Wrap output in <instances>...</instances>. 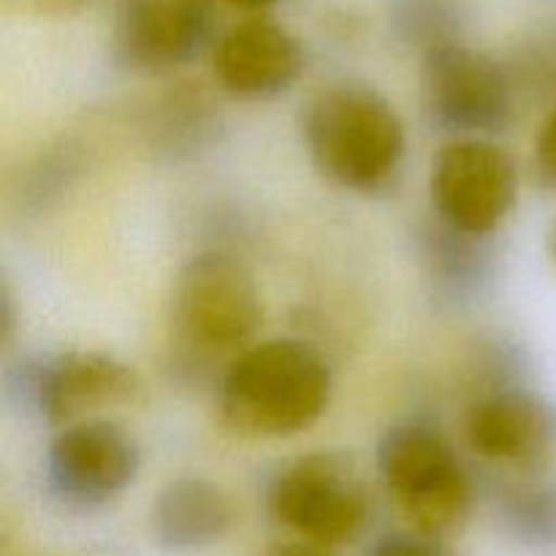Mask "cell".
Returning a JSON list of instances; mask_svg holds the SVG:
<instances>
[{"instance_id": "1", "label": "cell", "mask_w": 556, "mask_h": 556, "mask_svg": "<svg viewBox=\"0 0 556 556\" xmlns=\"http://www.w3.org/2000/svg\"><path fill=\"white\" fill-rule=\"evenodd\" d=\"M334 375L318 348L293 337L255 342L231 358L217 383L223 427L248 440H286L329 410Z\"/></svg>"}, {"instance_id": "2", "label": "cell", "mask_w": 556, "mask_h": 556, "mask_svg": "<svg viewBox=\"0 0 556 556\" xmlns=\"http://www.w3.org/2000/svg\"><path fill=\"white\" fill-rule=\"evenodd\" d=\"M313 166L331 185L375 195L394 188L407 157V128L394 103L362 81L315 92L302 114Z\"/></svg>"}, {"instance_id": "3", "label": "cell", "mask_w": 556, "mask_h": 556, "mask_svg": "<svg viewBox=\"0 0 556 556\" xmlns=\"http://www.w3.org/2000/svg\"><path fill=\"white\" fill-rule=\"evenodd\" d=\"M375 467L410 530L451 541L472 519L478 486L443 429L407 418L380 434Z\"/></svg>"}, {"instance_id": "4", "label": "cell", "mask_w": 556, "mask_h": 556, "mask_svg": "<svg viewBox=\"0 0 556 556\" xmlns=\"http://www.w3.org/2000/svg\"><path fill=\"white\" fill-rule=\"evenodd\" d=\"M266 510L299 543L331 552L364 535L372 503L356 459L342 451H309L277 467L266 483Z\"/></svg>"}, {"instance_id": "5", "label": "cell", "mask_w": 556, "mask_h": 556, "mask_svg": "<svg viewBox=\"0 0 556 556\" xmlns=\"http://www.w3.org/2000/svg\"><path fill=\"white\" fill-rule=\"evenodd\" d=\"M172 324L199 356L242 353L264 324V299L244 261L204 250L179 266L172 288Z\"/></svg>"}, {"instance_id": "6", "label": "cell", "mask_w": 556, "mask_h": 556, "mask_svg": "<svg viewBox=\"0 0 556 556\" xmlns=\"http://www.w3.org/2000/svg\"><path fill=\"white\" fill-rule=\"evenodd\" d=\"M421 103L429 125L448 139H494L514 128L519 85L503 60L454 41L424 54Z\"/></svg>"}, {"instance_id": "7", "label": "cell", "mask_w": 556, "mask_h": 556, "mask_svg": "<svg viewBox=\"0 0 556 556\" xmlns=\"http://www.w3.org/2000/svg\"><path fill=\"white\" fill-rule=\"evenodd\" d=\"M16 400L49 427L103 418V410H125L144 402L147 383L134 364L103 351L47 353L27 358L11 380Z\"/></svg>"}, {"instance_id": "8", "label": "cell", "mask_w": 556, "mask_h": 556, "mask_svg": "<svg viewBox=\"0 0 556 556\" xmlns=\"http://www.w3.org/2000/svg\"><path fill=\"white\" fill-rule=\"evenodd\" d=\"M429 199L440 223L492 239L519 199L514 155L494 139H448L429 166Z\"/></svg>"}, {"instance_id": "9", "label": "cell", "mask_w": 556, "mask_h": 556, "mask_svg": "<svg viewBox=\"0 0 556 556\" xmlns=\"http://www.w3.org/2000/svg\"><path fill=\"white\" fill-rule=\"evenodd\" d=\"M47 486L71 510H98L128 492L141 472V445L112 418L58 429L47 448Z\"/></svg>"}, {"instance_id": "10", "label": "cell", "mask_w": 556, "mask_h": 556, "mask_svg": "<svg viewBox=\"0 0 556 556\" xmlns=\"http://www.w3.org/2000/svg\"><path fill=\"white\" fill-rule=\"evenodd\" d=\"M462 434L472 456L508 476H548L556 459V405L527 386H492L470 402Z\"/></svg>"}, {"instance_id": "11", "label": "cell", "mask_w": 556, "mask_h": 556, "mask_svg": "<svg viewBox=\"0 0 556 556\" xmlns=\"http://www.w3.org/2000/svg\"><path fill=\"white\" fill-rule=\"evenodd\" d=\"M210 36V0H117L112 58L136 74H168L199 58Z\"/></svg>"}, {"instance_id": "12", "label": "cell", "mask_w": 556, "mask_h": 556, "mask_svg": "<svg viewBox=\"0 0 556 556\" xmlns=\"http://www.w3.org/2000/svg\"><path fill=\"white\" fill-rule=\"evenodd\" d=\"M304 47L286 25L250 16L220 36L212 52L217 87L237 101H269L296 85Z\"/></svg>"}, {"instance_id": "13", "label": "cell", "mask_w": 556, "mask_h": 556, "mask_svg": "<svg viewBox=\"0 0 556 556\" xmlns=\"http://www.w3.org/2000/svg\"><path fill=\"white\" fill-rule=\"evenodd\" d=\"M237 525L233 500L204 476H179L150 505V538L161 552L190 556L215 548Z\"/></svg>"}, {"instance_id": "14", "label": "cell", "mask_w": 556, "mask_h": 556, "mask_svg": "<svg viewBox=\"0 0 556 556\" xmlns=\"http://www.w3.org/2000/svg\"><path fill=\"white\" fill-rule=\"evenodd\" d=\"M500 532L532 554L556 552V481L552 476H510L492 494Z\"/></svg>"}, {"instance_id": "15", "label": "cell", "mask_w": 556, "mask_h": 556, "mask_svg": "<svg viewBox=\"0 0 556 556\" xmlns=\"http://www.w3.org/2000/svg\"><path fill=\"white\" fill-rule=\"evenodd\" d=\"M424 261L429 266V277L448 293L451 302L481 293V288L492 275V250L489 239L467 237L454 231L434 217L432 226L424 231Z\"/></svg>"}, {"instance_id": "16", "label": "cell", "mask_w": 556, "mask_h": 556, "mask_svg": "<svg viewBox=\"0 0 556 556\" xmlns=\"http://www.w3.org/2000/svg\"><path fill=\"white\" fill-rule=\"evenodd\" d=\"M389 22L394 36L421 54L443 43L465 41V9L456 0H391Z\"/></svg>"}, {"instance_id": "17", "label": "cell", "mask_w": 556, "mask_h": 556, "mask_svg": "<svg viewBox=\"0 0 556 556\" xmlns=\"http://www.w3.org/2000/svg\"><path fill=\"white\" fill-rule=\"evenodd\" d=\"M364 556H465L451 541L416 530H396L375 538Z\"/></svg>"}, {"instance_id": "18", "label": "cell", "mask_w": 556, "mask_h": 556, "mask_svg": "<svg viewBox=\"0 0 556 556\" xmlns=\"http://www.w3.org/2000/svg\"><path fill=\"white\" fill-rule=\"evenodd\" d=\"M532 163H535L538 182H541L543 188L556 190V98L535 134Z\"/></svg>"}, {"instance_id": "19", "label": "cell", "mask_w": 556, "mask_h": 556, "mask_svg": "<svg viewBox=\"0 0 556 556\" xmlns=\"http://www.w3.org/2000/svg\"><path fill=\"white\" fill-rule=\"evenodd\" d=\"M9 3L20 5L22 11H33V14L41 16H71L90 9L98 0H9Z\"/></svg>"}, {"instance_id": "20", "label": "cell", "mask_w": 556, "mask_h": 556, "mask_svg": "<svg viewBox=\"0 0 556 556\" xmlns=\"http://www.w3.org/2000/svg\"><path fill=\"white\" fill-rule=\"evenodd\" d=\"M266 556H334V554L326 552V548L309 546V543H288V546L275 548V552H269Z\"/></svg>"}, {"instance_id": "21", "label": "cell", "mask_w": 556, "mask_h": 556, "mask_svg": "<svg viewBox=\"0 0 556 556\" xmlns=\"http://www.w3.org/2000/svg\"><path fill=\"white\" fill-rule=\"evenodd\" d=\"M210 3H215V0H210ZM217 3H226V5H233V9H244V11H261L275 5L277 0H217Z\"/></svg>"}, {"instance_id": "22", "label": "cell", "mask_w": 556, "mask_h": 556, "mask_svg": "<svg viewBox=\"0 0 556 556\" xmlns=\"http://www.w3.org/2000/svg\"><path fill=\"white\" fill-rule=\"evenodd\" d=\"M552 255H554V264H556V228H554V233H552Z\"/></svg>"}]
</instances>
